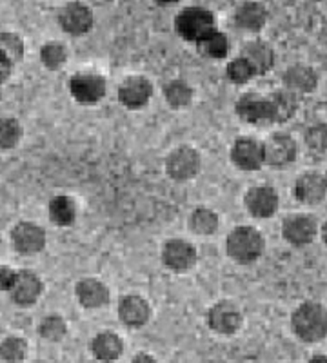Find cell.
Segmentation results:
<instances>
[{
	"label": "cell",
	"instance_id": "obj_14",
	"mask_svg": "<svg viewBox=\"0 0 327 363\" xmlns=\"http://www.w3.org/2000/svg\"><path fill=\"white\" fill-rule=\"evenodd\" d=\"M235 113L242 122L253 125V128H267L273 124L267 96L258 95L255 91H248L240 95V99L235 104Z\"/></svg>",
	"mask_w": 327,
	"mask_h": 363
},
{
	"label": "cell",
	"instance_id": "obj_23",
	"mask_svg": "<svg viewBox=\"0 0 327 363\" xmlns=\"http://www.w3.org/2000/svg\"><path fill=\"white\" fill-rule=\"evenodd\" d=\"M89 351L96 362L113 363L124 354V340L113 330H102L92 338Z\"/></svg>",
	"mask_w": 327,
	"mask_h": 363
},
{
	"label": "cell",
	"instance_id": "obj_19",
	"mask_svg": "<svg viewBox=\"0 0 327 363\" xmlns=\"http://www.w3.org/2000/svg\"><path fill=\"white\" fill-rule=\"evenodd\" d=\"M293 196L300 206H320L327 199L323 174L316 173V171H306V173L299 174L293 184Z\"/></svg>",
	"mask_w": 327,
	"mask_h": 363
},
{
	"label": "cell",
	"instance_id": "obj_25",
	"mask_svg": "<svg viewBox=\"0 0 327 363\" xmlns=\"http://www.w3.org/2000/svg\"><path fill=\"white\" fill-rule=\"evenodd\" d=\"M195 48L202 57L209 58V60H224V58L229 57V51H231V40H229L224 31L215 28L206 37L200 38Z\"/></svg>",
	"mask_w": 327,
	"mask_h": 363
},
{
	"label": "cell",
	"instance_id": "obj_35",
	"mask_svg": "<svg viewBox=\"0 0 327 363\" xmlns=\"http://www.w3.org/2000/svg\"><path fill=\"white\" fill-rule=\"evenodd\" d=\"M28 356V343L21 336H8L0 342V359L6 363H21Z\"/></svg>",
	"mask_w": 327,
	"mask_h": 363
},
{
	"label": "cell",
	"instance_id": "obj_11",
	"mask_svg": "<svg viewBox=\"0 0 327 363\" xmlns=\"http://www.w3.org/2000/svg\"><path fill=\"white\" fill-rule=\"evenodd\" d=\"M229 160L238 171L257 173L264 164V144L255 136H238L229 149Z\"/></svg>",
	"mask_w": 327,
	"mask_h": 363
},
{
	"label": "cell",
	"instance_id": "obj_7",
	"mask_svg": "<svg viewBox=\"0 0 327 363\" xmlns=\"http://www.w3.org/2000/svg\"><path fill=\"white\" fill-rule=\"evenodd\" d=\"M320 223L309 213H293L282 222V238L294 249H304L318 238Z\"/></svg>",
	"mask_w": 327,
	"mask_h": 363
},
{
	"label": "cell",
	"instance_id": "obj_16",
	"mask_svg": "<svg viewBox=\"0 0 327 363\" xmlns=\"http://www.w3.org/2000/svg\"><path fill=\"white\" fill-rule=\"evenodd\" d=\"M270 21V13L258 0H244L233 13V24L245 35H258L264 31Z\"/></svg>",
	"mask_w": 327,
	"mask_h": 363
},
{
	"label": "cell",
	"instance_id": "obj_28",
	"mask_svg": "<svg viewBox=\"0 0 327 363\" xmlns=\"http://www.w3.org/2000/svg\"><path fill=\"white\" fill-rule=\"evenodd\" d=\"M187 225H189L191 233H195L196 236H211L218 231L220 216L211 207L199 206L187 216Z\"/></svg>",
	"mask_w": 327,
	"mask_h": 363
},
{
	"label": "cell",
	"instance_id": "obj_36",
	"mask_svg": "<svg viewBox=\"0 0 327 363\" xmlns=\"http://www.w3.org/2000/svg\"><path fill=\"white\" fill-rule=\"evenodd\" d=\"M17 271L11 269L9 265H0V293H9L15 284Z\"/></svg>",
	"mask_w": 327,
	"mask_h": 363
},
{
	"label": "cell",
	"instance_id": "obj_13",
	"mask_svg": "<svg viewBox=\"0 0 327 363\" xmlns=\"http://www.w3.org/2000/svg\"><path fill=\"white\" fill-rule=\"evenodd\" d=\"M244 207L255 220H270L280 207V194L273 186L260 184L253 186L244 194Z\"/></svg>",
	"mask_w": 327,
	"mask_h": 363
},
{
	"label": "cell",
	"instance_id": "obj_22",
	"mask_svg": "<svg viewBox=\"0 0 327 363\" xmlns=\"http://www.w3.org/2000/svg\"><path fill=\"white\" fill-rule=\"evenodd\" d=\"M238 55H242L251 64L257 77H264V74L270 73L275 67V62H277L275 50L271 48L270 42H265L264 38H251V40L244 42Z\"/></svg>",
	"mask_w": 327,
	"mask_h": 363
},
{
	"label": "cell",
	"instance_id": "obj_37",
	"mask_svg": "<svg viewBox=\"0 0 327 363\" xmlns=\"http://www.w3.org/2000/svg\"><path fill=\"white\" fill-rule=\"evenodd\" d=\"M13 71V64L9 62L8 58L4 57V55L0 53V86L6 82V80L9 79V74H11Z\"/></svg>",
	"mask_w": 327,
	"mask_h": 363
},
{
	"label": "cell",
	"instance_id": "obj_12",
	"mask_svg": "<svg viewBox=\"0 0 327 363\" xmlns=\"http://www.w3.org/2000/svg\"><path fill=\"white\" fill-rule=\"evenodd\" d=\"M153 93L155 87L151 80L148 77H142V74L126 77L116 89L118 102L129 111H140V109L148 108L151 99H153Z\"/></svg>",
	"mask_w": 327,
	"mask_h": 363
},
{
	"label": "cell",
	"instance_id": "obj_6",
	"mask_svg": "<svg viewBox=\"0 0 327 363\" xmlns=\"http://www.w3.org/2000/svg\"><path fill=\"white\" fill-rule=\"evenodd\" d=\"M264 144V164L275 171H284L299 158V142L294 140L289 133L277 131L270 135Z\"/></svg>",
	"mask_w": 327,
	"mask_h": 363
},
{
	"label": "cell",
	"instance_id": "obj_40",
	"mask_svg": "<svg viewBox=\"0 0 327 363\" xmlns=\"http://www.w3.org/2000/svg\"><path fill=\"white\" fill-rule=\"evenodd\" d=\"M157 6H162V8H170V6H177L180 0H153Z\"/></svg>",
	"mask_w": 327,
	"mask_h": 363
},
{
	"label": "cell",
	"instance_id": "obj_1",
	"mask_svg": "<svg viewBox=\"0 0 327 363\" xmlns=\"http://www.w3.org/2000/svg\"><path fill=\"white\" fill-rule=\"evenodd\" d=\"M289 327L304 343H320L327 338V307L320 301H302L291 313Z\"/></svg>",
	"mask_w": 327,
	"mask_h": 363
},
{
	"label": "cell",
	"instance_id": "obj_41",
	"mask_svg": "<svg viewBox=\"0 0 327 363\" xmlns=\"http://www.w3.org/2000/svg\"><path fill=\"white\" fill-rule=\"evenodd\" d=\"M307 363H327V354H313Z\"/></svg>",
	"mask_w": 327,
	"mask_h": 363
},
{
	"label": "cell",
	"instance_id": "obj_20",
	"mask_svg": "<svg viewBox=\"0 0 327 363\" xmlns=\"http://www.w3.org/2000/svg\"><path fill=\"white\" fill-rule=\"evenodd\" d=\"M75 298L80 307L87 311H99L109 306L111 301V291L100 278L87 277L80 278L75 285Z\"/></svg>",
	"mask_w": 327,
	"mask_h": 363
},
{
	"label": "cell",
	"instance_id": "obj_9",
	"mask_svg": "<svg viewBox=\"0 0 327 363\" xmlns=\"http://www.w3.org/2000/svg\"><path fill=\"white\" fill-rule=\"evenodd\" d=\"M162 265L174 274H186L199 264V251L184 238H170L160 249Z\"/></svg>",
	"mask_w": 327,
	"mask_h": 363
},
{
	"label": "cell",
	"instance_id": "obj_32",
	"mask_svg": "<svg viewBox=\"0 0 327 363\" xmlns=\"http://www.w3.org/2000/svg\"><path fill=\"white\" fill-rule=\"evenodd\" d=\"M304 144L315 155L327 153V122H313L304 131Z\"/></svg>",
	"mask_w": 327,
	"mask_h": 363
},
{
	"label": "cell",
	"instance_id": "obj_4",
	"mask_svg": "<svg viewBox=\"0 0 327 363\" xmlns=\"http://www.w3.org/2000/svg\"><path fill=\"white\" fill-rule=\"evenodd\" d=\"M164 169L170 180L177 184L195 180L202 171V157L195 147L191 145H178L171 149L170 155L164 160Z\"/></svg>",
	"mask_w": 327,
	"mask_h": 363
},
{
	"label": "cell",
	"instance_id": "obj_38",
	"mask_svg": "<svg viewBox=\"0 0 327 363\" xmlns=\"http://www.w3.org/2000/svg\"><path fill=\"white\" fill-rule=\"evenodd\" d=\"M131 363H160V362H158L155 356L145 354V352H140V354H137L135 358L131 359Z\"/></svg>",
	"mask_w": 327,
	"mask_h": 363
},
{
	"label": "cell",
	"instance_id": "obj_17",
	"mask_svg": "<svg viewBox=\"0 0 327 363\" xmlns=\"http://www.w3.org/2000/svg\"><path fill=\"white\" fill-rule=\"evenodd\" d=\"M116 314H118V320L124 323L128 329H142L150 323L151 309L150 301L145 300L142 294H124V296L118 300V306H116Z\"/></svg>",
	"mask_w": 327,
	"mask_h": 363
},
{
	"label": "cell",
	"instance_id": "obj_43",
	"mask_svg": "<svg viewBox=\"0 0 327 363\" xmlns=\"http://www.w3.org/2000/svg\"><path fill=\"white\" fill-rule=\"evenodd\" d=\"M220 363H224V362H220Z\"/></svg>",
	"mask_w": 327,
	"mask_h": 363
},
{
	"label": "cell",
	"instance_id": "obj_29",
	"mask_svg": "<svg viewBox=\"0 0 327 363\" xmlns=\"http://www.w3.org/2000/svg\"><path fill=\"white\" fill-rule=\"evenodd\" d=\"M38 58H40V64L48 71H60L67 64L70 53H67L66 44L58 40H50L40 48Z\"/></svg>",
	"mask_w": 327,
	"mask_h": 363
},
{
	"label": "cell",
	"instance_id": "obj_42",
	"mask_svg": "<svg viewBox=\"0 0 327 363\" xmlns=\"http://www.w3.org/2000/svg\"><path fill=\"white\" fill-rule=\"evenodd\" d=\"M323 174V182H326V189H327V171L326 173H322Z\"/></svg>",
	"mask_w": 327,
	"mask_h": 363
},
{
	"label": "cell",
	"instance_id": "obj_27",
	"mask_svg": "<svg viewBox=\"0 0 327 363\" xmlns=\"http://www.w3.org/2000/svg\"><path fill=\"white\" fill-rule=\"evenodd\" d=\"M77 215H79V209H77L75 200L67 194H57L48 203V216L57 227L75 225Z\"/></svg>",
	"mask_w": 327,
	"mask_h": 363
},
{
	"label": "cell",
	"instance_id": "obj_31",
	"mask_svg": "<svg viewBox=\"0 0 327 363\" xmlns=\"http://www.w3.org/2000/svg\"><path fill=\"white\" fill-rule=\"evenodd\" d=\"M226 79L233 84V86H245L251 82L253 79H257V73L251 67V64L245 60L242 55H236L231 58L226 66Z\"/></svg>",
	"mask_w": 327,
	"mask_h": 363
},
{
	"label": "cell",
	"instance_id": "obj_2",
	"mask_svg": "<svg viewBox=\"0 0 327 363\" xmlns=\"http://www.w3.org/2000/svg\"><path fill=\"white\" fill-rule=\"evenodd\" d=\"M226 252L235 264L253 265L265 252V236L253 225H238L226 236Z\"/></svg>",
	"mask_w": 327,
	"mask_h": 363
},
{
	"label": "cell",
	"instance_id": "obj_21",
	"mask_svg": "<svg viewBox=\"0 0 327 363\" xmlns=\"http://www.w3.org/2000/svg\"><path fill=\"white\" fill-rule=\"evenodd\" d=\"M42 293H44V284H42L37 272L21 269V271H17L15 284H13L11 291L8 294L15 306L31 307L37 303Z\"/></svg>",
	"mask_w": 327,
	"mask_h": 363
},
{
	"label": "cell",
	"instance_id": "obj_26",
	"mask_svg": "<svg viewBox=\"0 0 327 363\" xmlns=\"http://www.w3.org/2000/svg\"><path fill=\"white\" fill-rule=\"evenodd\" d=\"M162 96H164V100H166V104L171 109L182 111V109H187L193 104L195 91H193L191 84L186 82V80L171 79L162 87Z\"/></svg>",
	"mask_w": 327,
	"mask_h": 363
},
{
	"label": "cell",
	"instance_id": "obj_39",
	"mask_svg": "<svg viewBox=\"0 0 327 363\" xmlns=\"http://www.w3.org/2000/svg\"><path fill=\"white\" fill-rule=\"evenodd\" d=\"M318 236H320V240H322V242H323V245H327V218H326V222L320 223Z\"/></svg>",
	"mask_w": 327,
	"mask_h": 363
},
{
	"label": "cell",
	"instance_id": "obj_30",
	"mask_svg": "<svg viewBox=\"0 0 327 363\" xmlns=\"http://www.w3.org/2000/svg\"><path fill=\"white\" fill-rule=\"evenodd\" d=\"M38 336L50 343L62 342L67 336V323L60 314H48L38 323Z\"/></svg>",
	"mask_w": 327,
	"mask_h": 363
},
{
	"label": "cell",
	"instance_id": "obj_5",
	"mask_svg": "<svg viewBox=\"0 0 327 363\" xmlns=\"http://www.w3.org/2000/svg\"><path fill=\"white\" fill-rule=\"evenodd\" d=\"M71 99L80 106H96L108 95V82L95 71H79L67 82Z\"/></svg>",
	"mask_w": 327,
	"mask_h": 363
},
{
	"label": "cell",
	"instance_id": "obj_8",
	"mask_svg": "<svg viewBox=\"0 0 327 363\" xmlns=\"http://www.w3.org/2000/svg\"><path fill=\"white\" fill-rule=\"evenodd\" d=\"M57 24L70 37H86L95 26V13L80 0H71L58 9Z\"/></svg>",
	"mask_w": 327,
	"mask_h": 363
},
{
	"label": "cell",
	"instance_id": "obj_33",
	"mask_svg": "<svg viewBox=\"0 0 327 363\" xmlns=\"http://www.w3.org/2000/svg\"><path fill=\"white\" fill-rule=\"evenodd\" d=\"M22 125L17 118L0 116V151L15 149L22 140Z\"/></svg>",
	"mask_w": 327,
	"mask_h": 363
},
{
	"label": "cell",
	"instance_id": "obj_3",
	"mask_svg": "<svg viewBox=\"0 0 327 363\" xmlns=\"http://www.w3.org/2000/svg\"><path fill=\"white\" fill-rule=\"evenodd\" d=\"M216 28V18L209 9L202 6H189L184 8L174 17V31L182 40L196 44L202 37Z\"/></svg>",
	"mask_w": 327,
	"mask_h": 363
},
{
	"label": "cell",
	"instance_id": "obj_18",
	"mask_svg": "<svg viewBox=\"0 0 327 363\" xmlns=\"http://www.w3.org/2000/svg\"><path fill=\"white\" fill-rule=\"evenodd\" d=\"M318 73L313 66L309 64H291L284 73H282V87L294 95L299 96H306L311 95V93H315L316 87H318Z\"/></svg>",
	"mask_w": 327,
	"mask_h": 363
},
{
	"label": "cell",
	"instance_id": "obj_24",
	"mask_svg": "<svg viewBox=\"0 0 327 363\" xmlns=\"http://www.w3.org/2000/svg\"><path fill=\"white\" fill-rule=\"evenodd\" d=\"M265 96H267V102H270L273 124H286L299 113L300 99L291 91L284 89V87L271 91L270 95Z\"/></svg>",
	"mask_w": 327,
	"mask_h": 363
},
{
	"label": "cell",
	"instance_id": "obj_15",
	"mask_svg": "<svg viewBox=\"0 0 327 363\" xmlns=\"http://www.w3.org/2000/svg\"><path fill=\"white\" fill-rule=\"evenodd\" d=\"M48 235L38 223L18 222L11 229V247L21 256H35L46 249Z\"/></svg>",
	"mask_w": 327,
	"mask_h": 363
},
{
	"label": "cell",
	"instance_id": "obj_10",
	"mask_svg": "<svg viewBox=\"0 0 327 363\" xmlns=\"http://www.w3.org/2000/svg\"><path fill=\"white\" fill-rule=\"evenodd\" d=\"M206 323L209 330L220 336H233L242 329L244 316L240 307L231 300H218L206 313Z\"/></svg>",
	"mask_w": 327,
	"mask_h": 363
},
{
	"label": "cell",
	"instance_id": "obj_34",
	"mask_svg": "<svg viewBox=\"0 0 327 363\" xmlns=\"http://www.w3.org/2000/svg\"><path fill=\"white\" fill-rule=\"evenodd\" d=\"M0 53L4 55L13 66L18 64L26 53L24 38L18 33H13V31H2L0 33Z\"/></svg>",
	"mask_w": 327,
	"mask_h": 363
}]
</instances>
